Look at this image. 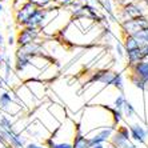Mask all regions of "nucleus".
Wrapping results in <instances>:
<instances>
[{"label":"nucleus","mask_w":148,"mask_h":148,"mask_svg":"<svg viewBox=\"0 0 148 148\" xmlns=\"http://www.w3.org/2000/svg\"><path fill=\"white\" fill-rule=\"evenodd\" d=\"M24 148H47L45 145H41V144H38V143H27Z\"/></svg>","instance_id":"23"},{"label":"nucleus","mask_w":148,"mask_h":148,"mask_svg":"<svg viewBox=\"0 0 148 148\" xmlns=\"http://www.w3.org/2000/svg\"><path fill=\"white\" fill-rule=\"evenodd\" d=\"M15 93H16L17 99H19V103L24 107L25 111H31V110H35V108L39 106L40 100H38L36 97L32 95V92L27 88L24 83L19 86L17 88H15Z\"/></svg>","instance_id":"4"},{"label":"nucleus","mask_w":148,"mask_h":148,"mask_svg":"<svg viewBox=\"0 0 148 148\" xmlns=\"http://www.w3.org/2000/svg\"><path fill=\"white\" fill-rule=\"evenodd\" d=\"M43 36L44 35H43L41 29L31 27H21L19 28V31L16 34V44L17 47H23V45L31 44L34 41L41 40Z\"/></svg>","instance_id":"3"},{"label":"nucleus","mask_w":148,"mask_h":148,"mask_svg":"<svg viewBox=\"0 0 148 148\" xmlns=\"http://www.w3.org/2000/svg\"><path fill=\"white\" fill-rule=\"evenodd\" d=\"M53 1H55V3H58V1H59V0H53Z\"/></svg>","instance_id":"31"},{"label":"nucleus","mask_w":148,"mask_h":148,"mask_svg":"<svg viewBox=\"0 0 148 148\" xmlns=\"http://www.w3.org/2000/svg\"><path fill=\"white\" fill-rule=\"evenodd\" d=\"M5 44L10 45V47L15 45V44H16V36H12V35H10V36H8V39L5 40Z\"/></svg>","instance_id":"22"},{"label":"nucleus","mask_w":148,"mask_h":148,"mask_svg":"<svg viewBox=\"0 0 148 148\" xmlns=\"http://www.w3.org/2000/svg\"><path fill=\"white\" fill-rule=\"evenodd\" d=\"M147 15H148V4L145 0L130 1V3L123 4V7L120 8V21L136 19V17L140 16H147Z\"/></svg>","instance_id":"2"},{"label":"nucleus","mask_w":148,"mask_h":148,"mask_svg":"<svg viewBox=\"0 0 148 148\" xmlns=\"http://www.w3.org/2000/svg\"><path fill=\"white\" fill-rule=\"evenodd\" d=\"M0 148H14V147H11L10 144H5V145H3V147H0Z\"/></svg>","instance_id":"29"},{"label":"nucleus","mask_w":148,"mask_h":148,"mask_svg":"<svg viewBox=\"0 0 148 148\" xmlns=\"http://www.w3.org/2000/svg\"><path fill=\"white\" fill-rule=\"evenodd\" d=\"M121 43H123V47H124V51L125 52L134 51V49L140 47V43H139L132 35H124L123 34V41H121Z\"/></svg>","instance_id":"14"},{"label":"nucleus","mask_w":148,"mask_h":148,"mask_svg":"<svg viewBox=\"0 0 148 148\" xmlns=\"http://www.w3.org/2000/svg\"><path fill=\"white\" fill-rule=\"evenodd\" d=\"M47 108H48L49 114L55 117L59 123H63V121L67 119L66 110H64V107L60 106V104H51V106H48Z\"/></svg>","instance_id":"12"},{"label":"nucleus","mask_w":148,"mask_h":148,"mask_svg":"<svg viewBox=\"0 0 148 148\" xmlns=\"http://www.w3.org/2000/svg\"><path fill=\"white\" fill-rule=\"evenodd\" d=\"M147 148H148V145H147Z\"/></svg>","instance_id":"33"},{"label":"nucleus","mask_w":148,"mask_h":148,"mask_svg":"<svg viewBox=\"0 0 148 148\" xmlns=\"http://www.w3.org/2000/svg\"><path fill=\"white\" fill-rule=\"evenodd\" d=\"M121 28V32L124 35H135L139 31L148 28V15L147 16H140L136 19H130V20H123L119 23Z\"/></svg>","instance_id":"6"},{"label":"nucleus","mask_w":148,"mask_h":148,"mask_svg":"<svg viewBox=\"0 0 148 148\" xmlns=\"http://www.w3.org/2000/svg\"><path fill=\"white\" fill-rule=\"evenodd\" d=\"M24 84L38 100H43L45 97V95H47V86H45V82H43V80L31 79L24 82Z\"/></svg>","instance_id":"10"},{"label":"nucleus","mask_w":148,"mask_h":148,"mask_svg":"<svg viewBox=\"0 0 148 148\" xmlns=\"http://www.w3.org/2000/svg\"><path fill=\"white\" fill-rule=\"evenodd\" d=\"M0 1H5V0H0Z\"/></svg>","instance_id":"32"},{"label":"nucleus","mask_w":148,"mask_h":148,"mask_svg":"<svg viewBox=\"0 0 148 148\" xmlns=\"http://www.w3.org/2000/svg\"><path fill=\"white\" fill-rule=\"evenodd\" d=\"M31 4H34L36 8H44V10H49V8H59L58 4L53 0H28Z\"/></svg>","instance_id":"16"},{"label":"nucleus","mask_w":148,"mask_h":148,"mask_svg":"<svg viewBox=\"0 0 148 148\" xmlns=\"http://www.w3.org/2000/svg\"><path fill=\"white\" fill-rule=\"evenodd\" d=\"M3 48H5V38H4V35L0 31V49Z\"/></svg>","instance_id":"25"},{"label":"nucleus","mask_w":148,"mask_h":148,"mask_svg":"<svg viewBox=\"0 0 148 148\" xmlns=\"http://www.w3.org/2000/svg\"><path fill=\"white\" fill-rule=\"evenodd\" d=\"M128 71H130V76L138 77L141 82L148 83V59L128 67Z\"/></svg>","instance_id":"11"},{"label":"nucleus","mask_w":148,"mask_h":148,"mask_svg":"<svg viewBox=\"0 0 148 148\" xmlns=\"http://www.w3.org/2000/svg\"><path fill=\"white\" fill-rule=\"evenodd\" d=\"M121 112H123V116L127 117V119H132L136 115V110H135V107L132 106L131 101H128V100L124 103L123 108H121Z\"/></svg>","instance_id":"17"},{"label":"nucleus","mask_w":148,"mask_h":148,"mask_svg":"<svg viewBox=\"0 0 148 148\" xmlns=\"http://www.w3.org/2000/svg\"><path fill=\"white\" fill-rule=\"evenodd\" d=\"M3 12H4V5H3V3L0 1V21H1V15H3Z\"/></svg>","instance_id":"26"},{"label":"nucleus","mask_w":148,"mask_h":148,"mask_svg":"<svg viewBox=\"0 0 148 148\" xmlns=\"http://www.w3.org/2000/svg\"><path fill=\"white\" fill-rule=\"evenodd\" d=\"M91 148H106V147H104V144H96V145H93V147H91Z\"/></svg>","instance_id":"28"},{"label":"nucleus","mask_w":148,"mask_h":148,"mask_svg":"<svg viewBox=\"0 0 148 148\" xmlns=\"http://www.w3.org/2000/svg\"><path fill=\"white\" fill-rule=\"evenodd\" d=\"M115 48H116V53L119 55V58H124V56H125V51H124V47H123V43H121V41H119V40L116 41Z\"/></svg>","instance_id":"21"},{"label":"nucleus","mask_w":148,"mask_h":148,"mask_svg":"<svg viewBox=\"0 0 148 148\" xmlns=\"http://www.w3.org/2000/svg\"><path fill=\"white\" fill-rule=\"evenodd\" d=\"M132 36L140 43V45H147L148 44V28L141 29V31H139L138 34L132 35Z\"/></svg>","instance_id":"18"},{"label":"nucleus","mask_w":148,"mask_h":148,"mask_svg":"<svg viewBox=\"0 0 148 148\" xmlns=\"http://www.w3.org/2000/svg\"><path fill=\"white\" fill-rule=\"evenodd\" d=\"M125 148H139V147L135 144V143H131V141H130V143H128V145Z\"/></svg>","instance_id":"27"},{"label":"nucleus","mask_w":148,"mask_h":148,"mask_svg":"<svg viewBox=\"0 0 148 148\" xmlns=\"http://www.w3.org/2000/svg\"><path fill=\"white\" fill-rule=\"evenodd\" d=\"M130 135L135 144H145L148 140V128H145L140 123L130 124Z\"/></svg>","instance_id":"9"},{"label":"nucleus","mask_w":148,"mask_h":148,"mask_svg":"<svg viewBox=\"0 0 148 148\" xmlns=\"http://www.w3.org/2000/svg\"><path fill=\"white\" fill-rule=\"evenodd\" d=\"M111 110V115H112V120H114V124L115 125H119V124L123 121L124 116H123V112L120 110H116L114 107H110Z\"/></svg>","instance_id":"19"},{"label":"nucleus","mask_w":148,"mask_h":148,"mask_svg":"<svg viewBox=\"0 0 148 148\" xmlns=\"http://www.w3.org/2000/svg\"><path fill=\"white\" fill-rule=\"evenodd\" d=\"M77 1H83V3H86V0H77Z\"/></svg>","instance_id":"30"},{"label":"nucleus","mask_w":148,"mask_h":148,"mask_svg":"<svg viewBox=\"0 0 148 148\" xmlns=\"http://www.w3.org/2000/svg\"><path fill=\"white\" fill-rule=\"evenodd\" d=\"M35 10H36V7H35L34 4L29 3V1H25V3L21 4L20 7H17L16 10H14L15 11V23H16L17 27L19 28L24 27L27 24L28 19L35 12Z\"/></svg>","instance_id":"7"},{"label":"nucleus","mask_w":148,"mask_h":148,"mask_svg":"<svg viewBox=\"0 0 148 148\" xmlns=\"http://www.w3.org/2000/svg\"><path fill=\"white\" fill-rule=\"evenodd\" d=\"M116 125H108V127L104 128H99L96 131L90 132L88 135H86L88 138V144H90V148L93 147L96 144H104L107 141L111 140V136L114 135L115 130H116Z\"/></svg>","instance_id":"5"},{"label":"nucleus","mask_w":148,"mask_h":148,"mask_svg":"<svg viewBox=\"0 0 148 148\" xmlns=\"http://www.w3.org/2000/svg\"><path fill=\"white\" fill-rule=\"evenodd\" d=\"M90 82L92 83H101L106 87L112 86L119 92H124V80L123 76L119 72H114L110 69H100L92 75Z\"/></svg>","instance_id":"1"},{"label":"nucleus","mask_w":148,"mask_h":148,"mask_svg":"<svg viewBox=\"0 0 148 148\" xmlns=\"http://www.w3.org/2000/svg\"><path fill=\"white\" fill-rule=\"evenodd\" d=\"M131 140V135H130V130L125 125H120L115 130L114 135L111 136V145L114 148H125Z\"/></svg>","instance_id":"8"},{"label":"nucleus","mask_w":148,"mask_h":148,"mask_svg":"<svg viewBox=\"0 0 148 148\" xmlns=\"http://www.w3.org/2000/svg\"><path fill=\"white\" fill-rule=\"evenodd\" d=\"M72 147L73 148H90L88 138L84 134H82V131H80L79 128H76L75 138L72 140Z\"/></svg>","instance_id":"13"},{"label":"nucleus","mask_w":148,"mask_h":148,"mask_svg":"<svg viewBox=\"0 0 148 148\" xmlns=\"http://www.w3.org/2000/svg\"><path fill=\"white\" fill-rule=\"evenodd\" d=\"M44 145L47 148H73L72 143H69V141H55L53 139H51V136L44 140Z\"/></svg>","instance_id":"15"},{"label":"nucleus","mask_w":148,"mask_h":148,"mask_svg":"<svg viewBox=\"0 0 148 148\" xmlns=\"http://www.w3.org/2000/svg\"><path fill=\"white\" fill-rule=\"evenodd\" d=\"M25 1H28V0H14L12 1V7H14V10H16L17 7H20L23 3H25Z\"/></svg>","instance_id":"24"},{"label":"nucleus","mask_w":148,"mask_h":148,"mask_svg":"<svg viewBox=\"0 0 148 148\" xmlns=\"http://www.w3.org/2000/svg\"><path fill=\"white\" fill-rule=\"evenodd\" d=\"M125 101H127V97H125L124 92H120L116 97H115V100H114V108L121 111V108H123V106H124V103H125Z\"/></svg>","instance_id":"20"}]
</instances>
